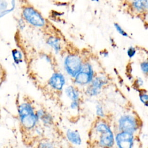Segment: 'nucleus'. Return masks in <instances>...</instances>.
Here are the masks:
<instances>
[{"label": "nucleus", "mask_w": 148, "mask_h": 148, "mask_svg": "<svg viewBox=\"0 0 148 148\" xmlns=\"http://www.w3.org/2000/svg\"><path fill=\"white\" fill-rule=\"evenodd\" d=\"M92 141L98 148H113L115 135L112 128L105 119H98L91 130Z\"/></svg>", "instance_id": "1"}, {"label": "nucleus", "mask_w": 148, "mask_h": 148, "mask_svg": "<svg viewBox=\"0 0 148 148\" xmlns=\"http://www.w3.org/2000/svg\"><path fill=\"white\" fill-rule=\"evenodd\" d=\"M17 113L21 127L25 131H32L39 123L33 105L28 101L22 102L17 107Z\"/></svg>", "instance_id": "2"}, {"label": "nucleus", "mask_w": 148, "mask_h": 148, "mask_svg": "<svg viewBox=\"0 0 148 148\" xmlns=\"http://www.w3.org/2000/svg\"><path fill=\"white\" fill-rule=\"evenodd\" d=\"M84 61L81 56L76 53L66 55L63 61V67L65 73L73 79L80 71Z\"/></svg>", "instance_id": "3"}, {"label": "nucleus", "mask_w": 148, "mask_h": 148, "mask_svg": "<svg viewBox=\"0 0 148 148\" xmlns=\"http://www.w3.org/2000/svg\"><path fill=\"white\" fill-rule=\"evenodd\" d=\"M21 14L23 19L33 27L42 28L46 25V21L42 14L30 5H23Z\"/></svg>", "instance_id": "4"}, {"label": "nucleus", "mask_w": 148, "mask_h": 148, "mask_svg": "<svg viewBox=\"0 0 148 148\" xmlns=\"http://www.w3.org/2000/svg\"><path fill=\"white\" fill-rule=\"evenodd\" d=\"M92 65L88 61H84L80 71L73 79L75 85L87 86L91 83L95 76Z\"/></svg>", "instance_id": "5"}, {"label": "nucleus", "mask_w": 148, "mask_h": 148, "mask_svg": "<svg viewBox=\"0 0 148 148\" xmlns=\"http://www.w3.org/2000/svg\"><path fill=\"white\" fill-rule=\"evenodd\" d=\"M109 83V80L105 75H96L90 84L86 87L85 94L86 95L94 97L98 95L103 88Z\"/></svg>", "instance_id": "6"}, {"label": "nucleus", "mask_w": 148, "mask_h": 148, "mask_svg": "<svg viewBox=\"0 0 148 148\" xmlns=\"http://www.w3.org/2000/svg\"><path fill=\"white\" fill-rule=\"evenodd\" d=\"M138 124L136 118L129 114L121 116L117 121L119 131H126L134 134L138 129Z\"/></svg>", "instance_id": "7"}, {"label": "nucleus", "mask_w": 148, "mask_h": 148, "mask_svg": "<svg viewBox=\"0 0 148 148\" xmlns=\"http://www.w3.org/2000/svg\"><path fill=\"white\" fill-rule=\"evenodd\" d=\"M66 83V80L65 75L59 71L53 72L47 81L49 86L57 92L62 91L65 87Z\"/></svg>", "instance_id": "8"}, {"label": "nucleus", "mask_w": 148, "mask_h": 148, "mask_svg": "<svg viewBox=\"0 0 148 148\" xmlns=\"http://www.w3.org/2000/svg\"><path fill=\"white\" fill-rule=\"evenodd\" d=\"M134 142V134L126 131H119L115 135L117 148H132Z\"/></svg>", "instance_id": "9"}, {"label": "nucleus", "mask_w": 148, "mask_h": 148, "mask_svg": "<svg viewBox=\"0 0 148 148\" xmlns=\"http://www.w3.org/2000/svg\"><path fill=\"white\" fill-rule=\"evenodd\" d=\"M131 8L138 14L147 13L148 11V0H131Z\"/></svg>", "instance_id": "10"}, {"label": "nucleus", "mask_w": 148, "mask_h": 148, "mask_svg": "<svg viewBox=\"0 0 148 148\" xmlns=\"http://www.w3.org/2000/svg\"><path fill=\"white\" fill-rule=\"evenodd\" d=\"M66 138L68 141L74 146H78L82 143V138L80 132L76 130L68 128L65 132Z\"/></svg>", "instance_id": "11"}, {"label": "nucleus", "mask_w": 148, "mask_h": 148, "mask_svg": "<svg viewBox=\"0 0 148 148\" xmlns=\"http://www.w3.org/2000/svg\"><path fill=\"white\" fill-rule=\"evenodd\" d=\"M36 114L42 124L46 127H50L54 123V118L53 116L43 109L36 110Z\"/></svg>", "instance_id": "12"}, {"label": "nucleus", "mask_w": 148, "mask_h": 148, "mask_svg": "<svg viewBox=\"0 0 148 148\" xmlns=\"http://www.w3.org/2000/svg\"><path fill=\"white\" fill-rule=\"evenodd\" d=\"M64 92L71 101H80V94L78 88L74 85H69L65 87Z\"/></svg>", "instance_id": "13"}, {"label": "nucleus", "mask_w": 148, "mask_h": 148, "mask_svg": "<svg viewBox=\"0 0 148 148\" xmlns=\"http://www.w3.org/2000/svg\"><path fill=\"white\" fill-rule=\"evenodd\" d=\"M46 43L51 47L55 53H58L61 51L62 43L59 38L53 36H50L46 39Z\"/></svg>", "instance_id": "14"}, {"label": "nucleus", "mask_w": 148, "mask_h": 148, "mask_svg": "<svg viewBox=\"0 0 148 148\" xmlns=\"http://www.w3.org/2000/svg\"><path fill=\"white\" fill-rule=\"evenodd\" d=\"M14 8V0H1V17L11 12Z\"/></svg>", "instance_id": "15"}, {"label": "nucleus", "mask_w": 148, "mask_h": 148, "mask_svg": "<svg viewBox=\"0 0 148 148\" xmlns=\"http://www.w3.org/2000/svg\"><path fill=\"white\" fill-rule=\"evenodd\" d=\"M12 56L15 64L19 65L23 62V54L21 51L17 49H14L12 50Z\"/></svg>", "instance_id": "16"}, {"label": "nucleus", "mask_w": 148, "mask_h": 148, "mask_svg": "<svg viewBox=\"0 0 148 148\" xmlns=\"http://www.w3.org/2000/svg\"><path fill=\"white\" fill-rule=\"evenodd\" d=\"M95 114L98 119H105L106 114L104 108L101 103H97L95 108Z\"/></svg>", "instance_id": "17"}, {"label": "nucleus", "mask_w": 148, "mask_h": 148, "mask_svg": "<svg viewBox=\"0 0 148 148\" xmlns=\"http://www.w3.org/2000/svg\"><path fill=\"white\" fill-rule=\"evenodd\" d=\"M36 148H56V147L50 141L42 139L38 143Z\"/></svg>", "instance_id": "18"}, {"label": "nucleus", "mask_w": 148, "mask_h": 148, "mask_svg": "<svg viewBox=\"0 0 148 148\" xmlns=\"http://www.w3.org/2000/svg\"><path fill=\"white\" fill-rule=\"evenodd\" d=\"M114 27L115 29L116 30V31L121 36H124V37H127V38H129V35L128 34V33L122 28V27L118 24L117 23H114Z\"/></svg>", "instance_id": "19"}, {"label": "nucleus", "mask_w": 148, "mask_h": 148, "mask_svg": "<svg viewBox=\"0 0 148 148\" xmlns=\"http://www.w3.org/2000/svg\"><path fill=\"white\" fill-rule=\"evenodd\" d=\"M139 99L145 106H148V94H146V92H141L139 94Z\"/></svg>", "instance_id": "20"}, {"label": "nucleus", "mask_w": 148, "mask_h": 148, "mask_svg": "<svg viewBox=\"0 0 148 148\" xmlns=\"http://www.w3.org/2000/svg\"><path fill=\"white\" fill-rule=\"evenodd\" d=\"M136 53V49L135 47L130 46L128 48L127 51V54L130 58H133L135 56Z\"/></svg>", "instance_id": "21"}, {"label": "nucleus", "mask_w": 148, "mask_h": 148, "mask_svg": "<svg viewBox=\"0 0 148 148\" xmlns=\"http://www.w3.org/2000/svg\"><path fill=\"white\" fill-rule=\"evenodd\" d=\"M141 71L144 73H148V60L142 62L140 64Z\"/></svg>", "instance_id": "22"}, {"label": "nucleus", "mask_w": 148, "mask_h": 148, "mask_svg": "<svg viewBox=\"0 0 148 148\" xmlns=\"http://www.w3.org/2000/svg\"><path fill=\"white\" fill-rule=\"evenodd\" d=\"M80 101H71L69 108L72 110H77L80 107Z\"/></svg>", "instance_id": "23"}, {"label": "nucleus", "mask_w": 148, "mask_h": 148, "mask_svg": "<svg viewBox=\"0 0 148 148\" xmlns=\"http://www.w3.org/2000/svg\"><path fill=\"white\" fill-rule=\"evenodd\" d=\"M135 84L136 86L137 87H140L143 84V81L142 78L138 77L136 80H135Z\"/></svg>", "instance_id": "24"}, {"label": "nucleus", "mask_w": 148, "mask_h": 148, "mask_svg": "<svg viewBox=\"0 0 148 148\" xmlns=\"http://www.w3.org/2000/svg\"><path fill=\"white\" fill-rule=\"evenodd\" d=\"M100 54H101V55L102 56H103V57H108V54H109V53H108V52L107 51V50H105V51L102 50V51H101Z\"/></svg>", "instance_id": "25"}, {"label": "nucleus", "mask_w": 148, "mask_h": 148, "mask_svg": "<svg viewBox=\"0 0 148 148\" xmlns=\"http://www.w3.org/2000/svg\"><path fill=\"white\" fill-rule=\"evenodd\" d=\"M91 1L93 2H99V0H91Z\"/></svg>", "instance_id": "26"}, {"label": "nucleus", "mask_w": 148, "mask_h": 148, "mask_svg": "<svg viewBox=\"0 0 148 148\" xmlns=\"http://www.w3.org/2000/svg\"><path fill=\"white\" fill-rule=\"evenodd\" d=\"M71 148H77V147H76L75 146H73V147H72Z\"/></svg>", "instance_id": "27"}, {"label": "nucleus", "mask_w": 148, "mask_h": 148, "mask_svg": "<svg viewBox=\"0 0 148 148\" xmlns=\"http://www.w3.org/2000/svg\"><path fill=\"white\" fill-rule=\"evenodd\" d=\"M94 148H98V147H94Z\"/></svg>", "instance_id": "28"}, {"label": "nucleus", "mask_w": 148, "mask_h": 148, "mask_svg": "<svg viewBox=\"0 0 148 148\" xmlns=\"http://www.w3.org/2000/svg\"><path fill=\"white\" fill-rule=\"evenodd\" d=\"M147 13H148V11H147Z\"/></svg>", "instance_id": "29"}]
</instances>
